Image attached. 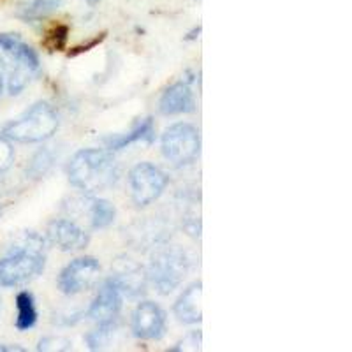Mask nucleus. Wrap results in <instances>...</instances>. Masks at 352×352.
Returning a JSON list of instances; mask_svg holds the SVG:
<instances>
[{
	"mask_svg": "<svg viewBox=\"0 0 352 352\" xmlns=\"http://www.w3.org/2000/svg\"><path fill=\"white\" fill-rule=\"evenodd\" d=\"M88 2H97V0H88Z\"/></svg>",
	"mask_w": 352,
	"mask_h": 352,
	"instance_id": "a878e982",
	"label": "nucleus"
},
{
	"mask_svg": "<svg viewBox=\"0 0 352 352\" xmlns=\"http://www.w3.org/2000/svg\"><path fill=\"white\" fill-rule=\"evenodd\" d=\"M69 182L87 194L99 192L115 185L118 180V166L104 150H80L69 164Z\"/></svg>",
	"mask_w": 352,
	"mask_h": 352,
	"instance_id": "f03ea898",
	"label": "nucleus"
},
{
	"mask_svg": "<svg viewBox=\"0 0 352 352\" xmlns=\"http://www.w3.org/2000/svg\"><path fill=\"white\" fill-rule=\"evenodd\" d=\"M99 272V261L94 257H78L62 270L58 276V289L67 296L80 294L96 284Z\"/></svg>",
	"mask_w": 352,
	"mask_h": 352,
	"instance_id": "0eeeda50",
	"label": "nucleus"
},
{
	"mask_svg": "<svg viewBox=\"0 0 352 352\" xmlns=\"http://www.w3.org/2000/svg\"><path fill=\"white\" fill-rule=\"evenodd\" d=\"M12 160H14V148H12L11 141L0 138V175L11 168Z\"/></svg>",
	"mask_w": 352,
	"mask_h": 352,
	"instance_id": "4be33fe9",
	"label": "nucleus"
},
{
	"mask_svg": "<svg viewBox=\"0 0 352 352\" xmlns=\"http://www.w3.org/2000/svg\"><path fill=\"white\" fill-rule=\"evenodd\" d=\"M6 74H8V65H6L4 60L0 58V94H2V90H4Z\"/></svg>",
	"mask_w": 352,
	"mask_h": 352,
	"instance_id": "b1692460",
	"label": "nucleus"
},
{
	"mask_svg": "<svg viewBox=\"0 0 352 352\" xmlns=\"http://www.w3.org/2000/svg\"><path fill=\"white\" fill-rule=\"evenodd\" d=\"M16 328L20 331H28L37 324V308L34 294L21 291L16 296Z\"/></svg>",
	"mask_w": 352,
	"mask_h": 352,
	"instance_id": "dca6fc26",
	"label": "nucleus"
},
{
	"mask_svg": "<svg viewBox=\"0 0 352 352\" xmlns=\"http://www.w3.org/2000/svg\"><path fill=\"white\" fill-rule=\"evenodd\" d=\"M129 184H131L132 201L136 203V206H148L164 192L168 176L157 166L150 162H141L131 169Z\"/></svg>",
	"mask_w": 352,
	"mask_h": 352,
	"instance_id": "423d86ee",
	"label": "nucleus"
},
{
	"mask_svg": "<svg viewBox=\"0 0 352 352\" xmlns=\"http://www.w3.org/2000/svg\"><path fill=\"white\" fill-rule=\"evenodd\" d=\"M46 264L44 240L36 232H25L16 245L0 259V285L18 287L41 275Z\"/></svg>",
	"mask_w": 352,
	"mask_h": 352,
	"instance_id": "f257e3e1",
	"label": "nucleus"
},
{
	"mask_svg": "<svg viewBox=\"0 0 352 352\" xmlns=\"http://www.w3.org/2000/svg\"><path fill=\"white\" fill-rule=\"evenodd\" d=\"M39 351H72V344L67 338H62V336H46L37 345Z\"/></svg>",
	"mask_w": 352,
	"mask_h": 352,
	"instance_id": "412c9836",
	"label": "nucleus"
},
{
	"mask_svg": "<svg viewBox=\"0 0 352 352\" xmlns=\"http://www.w3.org/2000/svg\"><path fill=\"white\" fill-rule=\"evenodd\" d=\"M113 329H115V320L113 322H102V324L97 326L94 331H90L87 335L88 347L92 349V351H99V349L104 347L109 338H111Z\"/></svg>",
	"mask_w": 352,
	"mask_h": 352,
	"instance_id": "a211bd4d",
	"label": "nucleus"
},
{
	"mask_svg": "<svg viewBox=\"0 0 352 352\" xmlns=\"http://www.w3.org/2000/svg\"><path fill=\"white\" fill-rule=\"evenodd\" d=\"M159 109L162 115H184L196 111V99L190 85L187 81L171 85L160 97Z\"/></svg>",
	"mask_w": 352,
	"mask_h": 352,
	"instance_id": "9b49d317",
	"label": "nucleus"
},
{
	"mask_svg": "<svg viewBox=\"0 0 352 352\" xmlns=\"http://www.w3.org/2000/svg\"><path fill=\"white\" fill-rule=\"evenodd\" d=\"M88 217L94 229H104L115 222V206L106 199H94L88 206Z\"/></svg>",
	"mask_w": 352,
	"mask_h": 352,
	"instance_id": "f3484780",
	"label": "nucleus"
},
{
	"mask_svg": "<svg viewBox=\"0 0 352 352\" xmlns=\"http://www.w3.org/2000/svg\"><path fill=\"white\" fill-rule=\"evenodd\" d=\"M64 0H23L18 4L16 16L25 23H37L44 18L52 16L62 8Z\"/></svg>",
	"mask_w": 352,
	"mask_h": 352,
	"instance_id": "2eb2a0df",
	"label": "nucleus"
},
{
	"mask_svg": "<svg viewBox=\"0 0 352 352\" xmlns=\"http://www.w3.org/2000/svg\"><path fill=\"white\" fill-rule=\"evenodd\" d=\"M190 261L180 248H166L152 257L148 276L159 294H171L184 282Z\"/></svg>",
	"mask_w": 352,
	"mask_h": 352,
	"instance_id": "20e7f679",
	"label": "nucleus"
},
{
	"mask_svg": "<svg viewBox=\"0 0 352 352\" xmlns=\"http://www.w3.org/2000/svg\"><path fill=\"white\" fill-rule=\"evenodd\" d=\"M48 240L53 245L64 250V252H76V250H83L90 241L88 232L83 228L67 219H58L53 220L52 224L48 226Z\"/></svg>",
	"mask_w": 352,
	"mask_h": 352,
	"instance_id": "9d476101",
	"label": "nucleus"
},
{
	"mask_svg": "<svg viewBox=\"0 0 352 352\" xmlns=\"http://www.w3.org/2000/svg\"><path fill=\"white\" fill-rule=\"evenodd\" d=\"M25 349L20 345H9V344H0V352H23Z\"/></svg>",
	"mask_w": 352,
	"mask_h": 352,
	"instance_id": "393cba45",
	"label": "nucleus"
},
{
	"mask_svg": "<svg viewBox=\"0 0 352 352\" xmlns=\"http://www.w3.org/2000/svg\"><path fill=\"white\" fill-rule=\"evenodd\" d=\"M201 338H203L201 331L188 333L184 340H180L178 344L175 345V347H171V351L173 352H176V351H199V349H201Z\"/></svg>",
	"mask_w": 352,
	"mask_h": 352,
	"instance_id": "5701e85b",
	"label": "nucleus"
},
{
	"mask_svg": "<svg viewBox=\"0 0 352 352\" xmlns=\"http://www.w3.org/2000/svg\"><path fill=\"white\" fill-rule=\"evenodd\" d=\"M58 115L48 102H36L20 118L9 122L2 131V138L16 143H41L50 140L58 129Z\"/></svg>",
	"mask_w": 352,
	"mask_h": 352,
	"instance_id": "7ed1b4c3",
	"label": "nucleus"
},
{
	"mask_svg": "<svg viewBox=\"0 0 352 352\" xmlns=\"http://www.w3.org/2000/svg\"><path fill=\"white\" fill-rule=\"evenodd\" d=\"M52 164L53 157L52 153H50V150H39V152L32 157V160H30V164H28L27 168V175L32 176V178H39V176H43L44 173L52 168Z\"/></svg>",
	"mask_w": 352,
	"mask_h": 352,
	"instance_id": "6ab92c4d",
	"label": "nucleus"
},
{
	"mask_svg": "<svg viewBox=\"0 0 352 352\" xmlns=\"http://www.w3.org/2000/svg\"><path fill=\"white\" fill-rule=\"evenodd\" d=\"M201 296H203V285L196 282L190 287L182 292V296L175 303V316L184 324H197L203 319L201 310Z\"/></svg>",
	"mask_w": 352,
	"mask_h": 352,
	"instance_id": "f8f14e48",
	"label": "nucleus"
},
{
	"mask_svg": "<svg viewBox=\"0 0 352 352\" xmlns=\"http://www.w3.org/2000/svg\"><path fill=\"white\" fill-rule=\"evenodd\" d=\"M69 39V27L67 25H56L53 30H50L44 37V46L50 52H62L65 48Z\"/></svg>",
	"mask_w": 352,
	"mask_h": 352,
	"instance_id": "aec40b11",
	"label": "nucleus"
},
{
	"mask_svg": "<svg viewBox=\"0 0 352 352\" xmlns=\"http://www.w3.org/2000/svg\"><path fill=\"white\" fill-rule=\"evenodd\" d=\"M132 331L141 340H159L166 333V314L153 301H143L132 316Z\"/></svg>",
	"mask_w": 352,
	"mask_h": 352,
	"instance_id": "6e6552de",
	"label": "nucleus"
},
{
	"mask_svg": "<svg viewBox=\"0 0 352 352\" xmlns=\"http://www.w3.org/2000/svg\"><path fill=\"white\" fill-rule=\"evenodd\" d=\"M155 138V125H153L152 118H143V120L138 122L134 127H132L131 132L127 134H118V136H113L109 140H106V146H108L111 152L115 150H122V148H127L131 144L134 143H140V141H153Z\"/></svg>",
	"mask_w": 352,
	"mask_h": 352,
	"instance_id": "4468645a",
	"label": "nucleus"
},
{
	"mask_svg": "<svg viewBox=\"0 0 352 352\" xmlns=\"http://www.w3.org/2000/svg\"><path fill=\"white\" fill-rule=\"evenodd\" d=\"M122 308V287L115 278H109L102 284V287L97 292L96 300L92 301L90 308H88L87 316L92 320H96L97 324L102 322H113L116 320Z\"/></svg>",
	"mask_w": 352,
	"mask_h": 352,
	"instance_id": "1a4fd4ad",
	"label": "nucleus"
},
{
	"mask_svg": "<svg viewBox=\"0 0 352 352\" xmlns=\"http://www.w3.org/2000/svg\"><path fill=\"white\" fill-rule=\"evenodd\" d=\"M0 52H4L6 55H9L12 64H23L39 72V56L16 34H0Z\"/></svg>",
	"mask_w": 352,
	"mask_h": 352,
	"instance_id": "ddd939ff",
	"label": "nucleus"
},
{
	"mask_svg": "<svg viewBox=\"0 0 352 352\" xmlns=\"http://www.w3.org/2000/svg\"><path fill=\"white\" fill-rule=\"evenodd\" d=\"M162 155L175 166H187L197 159L201 150L199 131L190 124H175L162 134Z\"/></svg>",
	"mask_w": 352,
	"mask_h": 352,
	"instance_id": "39448f33",
	"label": "nucleus"
}]
</instances>
